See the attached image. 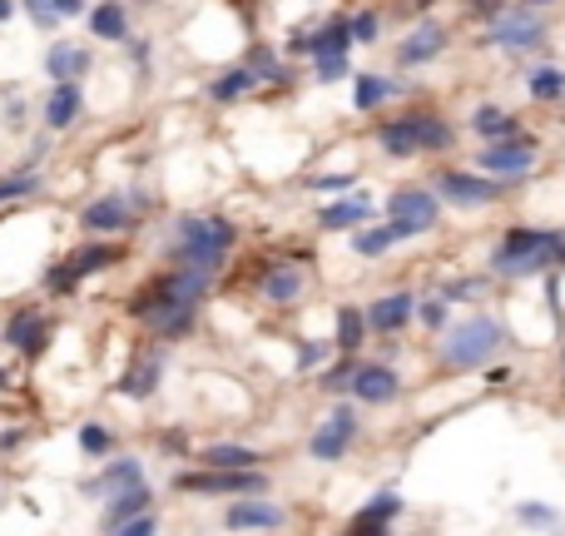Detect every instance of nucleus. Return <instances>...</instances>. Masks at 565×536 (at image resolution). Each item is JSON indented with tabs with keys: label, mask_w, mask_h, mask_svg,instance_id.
<instances>
[{
	"label": "nucleus",
	"mask_w": 565,
	"mask_h": 536,
	"mask_svg": "<svg viewBox=\"0 0 565 536\" xmlns=\"http://www.w3.org/2000/svg\"><path fill=\"white\" fill-rule=\"evenodd\" d=\"M516 516H521V522H535V526L555 522V512H551V506H541V502H521V506H516Z\"/></svg>",
	"instance_id": "37998d69"
},
{
	"label": "nucleus",
	"mask_w": 565,
	"mask_h": 536,
	"mask_svg": "<svg viewBox=\"0 0 565 536\" xmlns=\"http://www.w3.org/2000/svg\"><path fill=\"white\" fill-rule=\"evenodd\" d=\"M298 293H303V273L293 264H278L273 273L263 279V299L268 303H293Z\"/></svg>",
	"instance_id": "bb28decb"
},
{
	"label": "nucleus",
	"mask_w": 565,
	"mask_h": 536,
	"mask_svg": "<svg viewBox=\"0 0 565 536\" xmlns=\"http://www.w3.org/2000/svg\"><path fill=\"white\" fill-rule=\"evenodd\" d=\"M526 85H531L535 100H561V95H565V75L555 70V65H541V70H531V75H526Z\"/></svg>",
	"instance_id": "473e14b6"
},
{
	"label": "nucleus",
	"mask_w": 565,
	"mask_h": 536,
	"mask_svg": "<svg viewBox=\"0 0 565 536\" xmlns=\"http://www.w3.org/2000/svg\"><path fill=\"white\" fill-rule=\"evenodd\" d=\"M387 95H392V85H387L382 75H363V80H357V95H352V105H357V109H373V105H382Z\"/></svg>",
	"instance_id": "58836bf2"
},
{
	"label": "nucleus",
	"mask_w": 565,
	"mask_h": 536,
	"mask_svg": "<svg viewBox=\"0 0 565 536\" xmlns=\"http://www.w3.org/2000/svg\"><path fill=\"white\" fill-rule=\"evenodd\" d=\"M502 323L496 318H467V323H457L451 328V338H447V368H476V363H486L496 348H502Z\"/></svg>",
	"instance_id": "20e7f679"
},
{
	"label": "nucleus",
	"mask_w": 565,
	"mask_h": 536,
	"mask_svg": "<svg viewBox=\"0 0 565 536\" xmlns=\"http://www.w3.org/2000/svg\"><path fill=\"white\" fill-rule=\"evenodd\" d=\"M392 209V234L397 238H412V234H427L437 224V194L432 189H397L387 199Z\"/></svg>",
	"instance_id": "39448f33"
},
{
	"label": "nucleus",
	"mask_w": 565,
	"mask_h": 536,
	"mask_svg": "<svg viewBox=\"0 0 565 536\" xmlns=\"http://www.w3.org/2000/svg\"><path fill=\"white\" fill-rule=\"evenodd\" d=\"M352 393L363 397V403H392L397 393H402V383H397L392 368H357V377H352Z\"/></svg>",
	"instance_id": "aec40b11"
},
{
	"label": "nucleus",
	"mask_w": 565,
	"mask_h": 536,
	"mask_svg": "<svg viewBox=\"0 0 565 536\" xmlns=\"http://www.w3.org/2000/svg\"><path fill=\"white\" fill-rule=\"evenodd\" d=\"M289 516H283V506H273V502H234L224 512V526L228 532H273V526H283Z\"/></svg>",
	"instance_id": "ddd939ff"
},
{
	"label": "nucleus",
	"mask_w": 565,
	"mask_h": 536,
	"mask_svg": "<svg viewBox=\"0 0 565 536\" xmlns=\"http://www.w3.org/2000/svg\"><path fill=\"white\" fill-rule=\"evenodd\" d=\"M160 377H164V358L160 353H144V358H134V363L125 368V377H119V393L125 397H154V387H160Z\"/></svg>",
	"instance_id": "dca6fc26"
},
{
	"label": "nucleus",
	"mask_w": 565,
	"mask_h": 536,
	"mask_svg": "<svg viewBox=\"0 0 565 536\" xmlns=\"http://www.w3.org/2000/svg\"><path fill=\"white\" fill-rule=\"evenodd\" d=\"M80 224H85L90 234H119V229H134V214H129L125 194H99L95 205H85Z\"/></svg>",
	"instance_id": "9d476101"
},
{
	"label": "nucleus",
	"mask_w": 565,
	"mask_h": 536,
	"mask_svg": "<svg viewBox=\"0 0 565 536\" xmlns=\"http://www.w3.org/2000/svg\"><path fill=\"white\" fill-rule=\"evenodd\" d=\"M407 129H412L416 150H447L451 144V125L437 115H407Z\"/></svg>",
	"instance_id": "a878e982"
},
{
	"label": "nucleus",
	"mask_w": 565,
	"mask_h": 536,
	"mask_svg": "<svg viewBox=\"0 0 565 536\" xmlns=\"http://www.w3.org/2000/svg\"><path fill=\"white\" fill-rule=\"evenodd\" d=\"M442 303H447V299H427V303H422V323H427V328H442V323H447V308H442Z\"/></svg>",
	"instance_id": "49530a36"
},
{
	"label": "nucleus",
	"mask_w": 565,
	"mask_h": 536,
	"mask_svg": "<svg viewBox=\"0 0 565 536\" xmlns=\"http://www.w3.org/2000/svg\"><path fill=\"white\" fill-rule=\"evenodd\" d=\"M80 109H85L80 85H55L50 100H45V125H50V129H70L80 119Z\"/></svg>",
	"instance_id": "4be33fe9"
},
{
	"label": "nucleus",
	"mask_w": 565,
	"mask_h": 536,
	"mask_svg": "<svg viewBox=\"0 0 565 536\" xmlns=\"http://www.w3.org/2000/svg\"><path fill=\"white\" fill-rule=\"evenodd\" d=\"M402 512V497L397 492H382V497H373V502L363 506V512H357V522H373V526H387L392 522V516Z\"/></svg>",
	"instance_id": "f704fd0d"
},
{
	"label": "nucleus",
	"mask_w": 565,
	"mask_h": 536,
	"mask_svg": "<svg viewBox=\"0 0 565 536\" xmlns=\"http://www.w3.org/2000/svg\"><path fill=\"white\" fill-rule=\"evenodd\" d=\"M447 50V25L437 21H422L412 35L402 40V50H397V65H427L432 55Z\"/></svg>",
	"instance_id": "2eb2a0df"
},
{
	"label": "nucleus",
	"mask_w": 565,
	"mask_h": 536,
	"mask_svg": "<svg viewBox=\"0 0 565 536\" xmlns=\"http://www.w3.org/2000/svg\"><path fill=\"white\" fill-rule=\"evenodd\" d=\"M348 75V55L342 60H318V80H342Z\"/></svg>",
	"instance_id": "09e8293b"
},
{
	"label": "nucleus",
	"mask_w": 565,
	"mask_h": 536,
	"mask_svg": "<svg viewBox=\"0 0 565 536\" xmlns=\"http://www.w3.org/2000/svg\"><path fill=\"white\" fill-rule=\"evenodd\" d=\"M348 536H387V526H373V522H352Z\"/></svg>",
	"instance_id": "8fccbe9b"
},
{
	"label": "nucleus",
	"mask_w": 565,
	"mask_h": 536,
	"mask_svg": "<svg viewBox=\"0 0 565 536\" xmlns=\"http://www.w3.org/2000/svg\"><path fill=\"white\" fill-rule=\"evenodd\" d=\"M481 170H491V174H526L535 160H541V144L535 140H502V144H481Z\"/></svg>",
	"instance_id": "6e6552de"
},
{
	"label": "nucleus",
	"mask_w": 565,
	"mask_h": 536,
	"mask_svg": "<svg viewBox=\"0 0 565 536\" xmlns=\"http://www.w3.org/2000/svg\"><path fill=\"white\" fill-rule=\"evenodd\" d=\"M129 487H144V473H139V462H134V457H125V462H109V467L95 477V482L85 487V492H90V497H99V492H109V497H115V492H129Z\"/></svg>",
	"instance_id": "5701e85b"
},
{
	"label": "nucleus",
	"mask_w": 565,
	"mask_h": 536,
	"mask_svg": "<svg viewBox=\"0 0 565 536\" xmlns=\"http://www.w3.org/2000/svg\"><path fill=\"white\" fill-rule=\"evenodd\" d=\"M437 189H442V199H451V205L476 209V205H491V199L502 194V184H486V179H476V174L451 170V174H442L437 179Z\"/></svg>",
	"instance_id": "f8f14e48"
},
{
	"label": "nucleus",
	"mask_w": 565,
	"mask_h": 536,
	"mask_svg": "<svg viewBox=\"0 0 565 536\" xmlns=\"http://www.w3.org/2000/svg\"><path fill=\"white\" fill-rule=\"evenodd\" d=\"M248 75H254V80H273V85H289V70L278 65L273 50H254V60H248Z\"/></svg>",
	"instance_id": "4c0bfd02"
},
{
	"label": "nucleus",
	"mask_w": 565,
	"mask_h": 536,
	"mask_svg": "<svg viewBox=\"0 0 565 536\" xmlns=\"http://www.w3.org/2000/svg\"><path fill=\"white\" fill-rule=\"evenodd\" d=\"M40 170H21L11 179H0V205H11V199H25V194H40Z\"/></svg>",
	"instance_id": "72a5a7b5"
},
{
	"label": "nucleus",
	"mask_w": 565,
	"mask_h": 536,
	"mask_svg": "<svg viewBox=\"0 0 565 536\" xmlns=\"http://www.w3.org/2000/svg\"><path fill=\"white\" fill-rule=\"evenodd\" d=\"M254 85H258V80L248 75V65H238V70H228V75L214 80V90H209V95H214L219 105H228V100H238L244 90H254Z\"/></svg>",
	"instance_id": "2f4dec72"
},
{
	"label": "nucleus",
	"mask_w": 565,
	"mask_h": 536,
	"mask_svg": "<svg viewBox=\"0 0 565 536\" xmlns=\"http://www.w3.org/2000/svg\"><path fill=\"white\" fill-rule=\"evenodd\" d=\"M5 387H11V373H5V368H0V393H5Z\"/></svg>",
	"instance_id": "603ef678"
},
{
	"label": "nucleus",
	"mask_w": 565,
	"mask_h": 536,
	"mask_svg": "<svg viewBox=\"0 0 565 536\" xmlns=\"http://www.w3.org/2000/svg\"><path fill=\"white\" fill-rule=\"evenodd\" d=\"M308 189H318V194H342V189H352V174H318Z\"/></svg>",
	"instance_id": "79ce46f5"
},
{
	"label": "nucleus",
	"mask_w": 565,
	"mask_h": 536,
	"mask_svg": "<svg viewBox=\"0 0 565 536\" xmlns=\"http://www.w3.org/2000/svg\"><path fill=\"white\" fill-rule=\"evenodd\" d=\"M154 532H160V522H154V516H139V522L119 526V532H109V536H154Z\"/></svg>",
	"instance_id": "a18cd8bd"
},
{
	"label": "nucleus",
	"mask_w": 565,
	"mask_h": 536,
	"mask_svg": "<svg viewBox=\"0 0 565 536\" xmlns=\"http://www.w3.org/2000/svg\"><path fill=\"white\" fill-rule=\"evenodd\" d=\"M45 289H50V293H75V289H80V279H75V273H70L64 264H55L50 273H45Z\"/></svg>",
	"instance_id": "a19ab883"
},
{
	"label": "nucleus",
	"mask_w": 565,
	"mask_h": 536,
	"mask_svg": "<svg viewBox=\"0 0 565 536\" xmlns=\"http://www.w3.org/2000/svg\"><path fill=\"white\" fill-rule=\"evenodd\" d=\"M555 264H565V234H551V229H511L506 244L496 248V258H491V268L506 273V279L545 273Z\"/></svg>",
	"instance_id": "7ed1b4c3"
},
{
	"label": "nucleus",
	"mask_w": 565,
	"mask_h": 536,
	"mask_svg": "<svg viewBox=\"0 0 565 536\" xmlns=\"http://www.w3.org/2000/svg\"><path fill=\"white\" fill-rule=\"evenodd\" d=\"M363 219H373V199H342V205L322 209L318 224L322 229H352V224H363Z\"/></svg>",
	"instance_id": "cd10ccee"
},
{
	"label": "nucleus",
	"mask_w": 565,
	"mask_h": 536,
	"mask_svg": "<svg viewBox=\"0 0 565 536\" xmlns=\"http://www.w3.org/2000/svg\"><path fill=\"white\" fill-rule=\"evenodd\" d=\"M238 229L228 219H209V214H189L174 229V268H199L214 279V268L224 264V254L234 248Z\"/></svg>",
	"instance_id": "f03ea898"
},
{
	"label": "nucleus",
	"mask_w": 565,
	"mask_h": 536,
	"mask_svg": "<svg viewBox=\"0 0 565 536\" xmlns=\"http://www.w3.org/2000/svg\"><path fill=\"white\" fill-rule=\"evenodd\" d=\"M80 452H85V457H105V452H115V432L99 428V422H85V428H80Z\"/></svg>",
	"instance_id": "c9c22d12"
},
{
	"label": "nucleus",
	"mask_w": 565,
	"mask_h": 536,
	"mask_svg": "<svg viewBox=\"0 0 565 536\" xmlns=\"http://www.w3.org/2000/svg\"><path fill=\"white\" fill-rule=\"evenodd\" d=\"M174 487L179 492H199V497H254L263 492V473H179L174 477Z\"/></svg>",
	"instance_id": "423d86ee"
},
{
	"label": "nucleus",
	"mask_w": 565,
	"mask_h": 536,
	"mask_svg": "<svg viewBox=\"0 0 565 536\" xmlns=\"http://www.w3.org/2000/svg\"><path fill=\"white\" fill-rule=\"evenodd\" d=\"M90 50L85 45H75V40H55L50 45V55H45V70L55 75V85H80V80L90 75Z\"/></svg>",
	"instance_id": "9b49d317"
},
{
	"label": "nucleus",
	"mask_w": 565,
	"mask_h": 536,
	"mask_svg": "<svg viewBox=\"0 0 565 536\" xmlns=\"http://www.w3.org/2000/svg\"><path fill=\"white\" fill-rule=\"evenodd\" d=\"M363 333H367V318L357 308H338V348L342 353H357V348H363Z\"/></svg>",
	"instance_id": "7c9ffc66"
},
{
	"label": "nucleus",
	"mask_w": 565,
	"mask_h": 536,
	"mask_svg": "<svg viewBox=\"0 0 565 536\" xmlns=\"http://www.w3.org/2000/svg\"><path fill=\"white\" fill-rule=\"evenodd\" d=\"M352 40H377V15L363 11L357 21H352Z\"/></svg>",
	"instance_id": "c03bdc74"
},
{
	"label": "nucleus",
	"mask_w": 565,
	"mask_h": 536,
	"mask_svg": "<svg viewBox=\"0 0 565 536\" xmlns=\"http://www.w3.org/2000/svg\"><path fill=\"white\" fill-rule=\"evenodd\" d=\"M25 15H31L35 31H55L60 21H75V15H85V0H31V5H25Z\"/></svg>",
	"instance_id": "b1692460"
},
{
	"label": "nucleus",
	"mask_w": 565,
	"mask_h": 536,
	"mask_svg": "<svg viewBox=\"0 0 565 536\" xmlns=\"http://www.w3.org/2000/svg\"><path fill=\"white\" fill-rule=\"evenodd\" d=\"M199 462L209 473H258V452L254 447H238V442H214V447H203Z\"/></svg>",
	"instance_id": "f3484780"
},
{
	"label": "nucleus",
	"mask_w": 565,
	"mask_h": 536,
	"mask_svg": "<svg viewBox=\"0 0 565 536\" xmlns=\"http://www.w3.org/2000/svg\"><path fill=\"white\" fill-rule=\"evenodd\" d=\"M471 125H476V135H486L491 144H502V140H516V119L506 115V109H496V105H481V109H476V119H471Z\"/></svg>",
	"instance_id": "c85d7f7f"
},
{
	"label": "nucleus",
	"mask_w": 565,
	"mask_h": 536,
	"mask_svg": "<svg viewBox=\"0 0 565 536\" xmlns=\"http://www.w3.org/2000/svg\"><path fill=\"white\" fill-rule=\"evenodd\" d=\"M115 264H119V244H85V248H75V254L64 258V268H70L75 279L99 273V268H115Z\"/></svg>",
	"instance_id": "393cba45"
},
{
	"label": "nucleus",
	"mask_w": 565,
	"mask_h": 536,
	"mask_svg": "<svg viewBox=\"0 0 565 536\" xmlns=\"http://www.w3.org/2000/svg\"><path fill=\"white\" fill-rule=\"evenodd\" d=\"M11 15H15V5L11 0H0V21H11Z\"/></svg>",
	"instance_id": "3c124183"
},
{
	"label": "nucleus",
	"mask_w": 565,
	"mask_h": 536,
	"mask_svg": "<svg viewBox=\"0 0 565 536\" xmlns=\"http://www.w3.org/2000/svg\"><path fill=\"white\" fill-rule=\"evenodd\" d=\"M392 244H397L392 224H382V229H363V234L352 238V248H357V254H363V258H377V254H382V248H392Z\"/></svg>",
	"instance_id": "e433bc0d"
},
{
	"label": "nucleus",
	"mask_w": 565,
	"mask_h": 536,
	"mask_svg": "<svg viewBox=\"0 0 565 536\" xmlns=\"http://www.w3.org/2000/svg\"><path fill=\"white\" fill-rule=\"evenodd\" d=\"M352 377H357V363H338V368H328V373H322V387H328V393H342V387H352Z\"/></svg>",
	"instance_id": "ea45409f"
},
{
	"label": "nucleus",
	"mask_w": 565,
	"mask_h": 536,
	"mask_svg": "<svg viewBox=\"0 0 565 536\" xmlns=\"http://www.w3.org/2000/svg\"><path fill=\"white\" fill-rule=\"evenodd\" d=\"M412 308H416L412 293H387V299H377L363 318H367V328L373 333H397L407 318H412Z\"/></svg>",
	"instance_id": "6ab92c4d"
},
{
	"label": "nucleus",
	"mask_w": 565,
	"mask_h": 536,
	"mask_svg": "<svg viewBox=\"0 0 565 536\" xmlns=\"http://www.w3.org/2000/svg\"><path fill=\"white\" fill-rule=\"evenodd\" d=\"M322 358H328V343H318V338H313V343H303V353H298V363L303 368H318Z\"/></svg>",
	"instance_id": "de8ad7c7"
},
{
	"label": "nucleus",
	"mask_w": 565,
	"mask_h": 536,
	"mask_svg": "<svg viewBox=\"0 0 565 536\" xmlns=\"http://www.w3.org/2000/svg\"><path fill=\"white\" fill-rule=\"evenodd\" d=\"M90 31H95L99 40H125L129 35V11L125 5H95V11H90Z\"/></svg>",
	"instance_id": "c756f323"
},
{
	"label": "nucleus",
	"mask_w": 565,
	"mask_h": 536,
	"mask_svg": "<svg viewBox=\"0 0 565 536\" xmlns=\"http://www.w3.org/2000/svg\"><path fill=\"white\" fill-rule=\"evenodd\" d=\"M541 35H545L541 15H506V21H496L486 31V40L506 45V50H531V45H541Z\"/></svg>",
	"instance_id": "4468645a"
},
{
	"label": "nucleus",
	"mask_w": 565,
	"mask_h": 536,
	"mask_svg": "<svg viewBox=\"0 0 565 536\" xmlns=\"http://www.w3.org/2000/svg\"><path fill=\"white\" fill-rule=\"evenodd\" d=\"M45 338H50V323L40 318V308H15L11 323H5V343L25 358H40L45 353Z\"/></svg>",
	"instance_id": "1a4fd4ad"
},
{
	"label": "nucleus",
	"mask_w": 565,
	"mask_h": 536,
	"mask_svg": "<svg viewBox=\"0 0 565 536\" xmlns=\"http://www.w3.org/2000/svg\"><path fill=\"white\" fill-rule=\"evenodd\" d=\"M150 487H129V492H115L105 506V532H119V526L139 522V516H150Z\"/></svg>",
	"instance_id": "a211bd4d"
},
{
	"label": "nucleus",
	"mask_w": 565,
	"mask_h": 536,
	"mask_svg": "<svg viewBox=\"0 0 565 536\" xmlns=\"http://www.w3.org/2000/svg\"><path fill=\"white\" fill-rule=\"evenodd\" d=\"M348 45H352V21H342V15H332L328 25H318V31L308 35V50L318 55V60H342Z\"/></svg>",
	"instance_id": "412c9836"
},
{
	"label": "nucleus",
	"mask_w": 565,
	"mask_h": 536,
	"mask_svg": "<svg viewBox=\"0 0 565 536\" xmlns=\"http://www.w3.org/2000/svg\"><path fill=\"white\" fill-rule=\"evenodd\" d=\"M352 438H357V412H352V408H332V418H322V428L313 432L308 452L318 462H338L342 452L352 447Z\"/></svg>",
	"instance_id": "0eeeda50"
},
{
	"label": "nucleus",
	"mask_w": 565,
	"mask_h": 536,
	"mask_svg": "<svg viewBox=\"0 0 565 536\" xmlns=\"http://www.w3.org/2000/svg\"><path fill=\"white\" fill-rule=\"evenodd\" d=\"M203 293H209V273L199 268H169L164 279H154L150 289H139L129 313L144 318L160 338H184L193 328V313H199Z\"/></svg>",
	"instance_id": "f257e3e1"
}]
</instances>
